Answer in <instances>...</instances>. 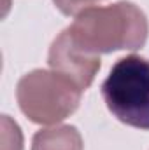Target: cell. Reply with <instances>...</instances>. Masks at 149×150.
Returning a JSON list of instances; mask_svg holds the SVG:
<instances>
[{
  "mask_svg": "<svg viewBox=\"0 0 149 150\" xmlns=\"http://www.w3.org/2000/svg\"><path fill=\"white\" fill-rule=\"evenodd\" d=\"M102 96L117 120L149 131V59L135 54L117 59L102 84Z\"/></svg>",
  "mask_w": 149,
  "mask_h": 150,
  "instance_id": "7a4b0ae2",
  "label": "cell"
},
{
  "mask_svg": "<svg viewBox=\"0 0 149 150\" xmlns=\"http://www.w3.org/2000/svg\"><path fill=\"white\" fill-rule=\"evenodd\" d=\"M2 150H23V133L9 115H2Z\"/></svg>",
  "mask_w": 149,
  "mask_h": 150,
  "instance_id": "8992f818",
  "label": "cell"
},
{
  "mask_svg": "<svg viewBox=\"0 0 149 150\" xmlns=\"http://www.w3.org/2000/svg\"><path fill=\"white\" fill-rule=\"evenodd\" d=\"M47 63L53 72L70 80L81 91L91 86L97 72L100 70V56L82 51L67 30H63L53 40Z\"/></svg>",
  "mask_w": 149,
  "mask_h": 150,
  "instance_id": "277c9868",
  "label": "cell"
},
{
  "mask_svg": "<svg viewBox=\"0 0 149 150\" xmlns=\"http://www.w3.org/2000/svg\"><path fill=\"white\" fill-rule=\"evenodd\" d=\"M54 5L58 7V11L65 16H77L81 11L93 7L97 2L100 0H53Z\"/></svg>",
  "mask_w": 149,
  "mask_h": 150,
  "instance_id": "52a82bcc",
  "label": "cell"
},
{
  "mask_svg": "<svg viewBox=\"0 0 149 150\" xmlns=\"http://www.w3.org/2000/svg\"><path fill=\"white\" fill-rule=\"evenodd\" d=\"M82 136L74 126L40 129L32 138V150H82Z\"/></svg>",
  "mask_w": 149,
  "mask_h": 150,
  "instance_id": "5b68a950",
  "label": "cell"
},
{
  "mask_svg": "<svg viewBox=\"0 0 149 150\" xmlns=\"http://www.w3.org/2000/svg\"><path fill=\"white\" fill-rule=\"evenodd\" d=\"M81 89L56 72L32 70L16 87L21 112L35 124H58L70 117L81 103Z\"/></svg>",
  "mask_w": 149,
  "mask_h": 150,
  "instance_id": "3957f363",
  "label": "cell"
},
{
  "mask_svg": "<svg viewBox=\"0 0 149 150\" xmlns=\"http://www.w3.org/2000/svg\"><path fill=\"white\" fill-rule=\"evenodd\" d=\"M75 44L90 54L140 49L149 33L146 14L132 2L88 7L67 28Z\"/></svg>",
  "mask_w": 149,
  "mask_h": 150,
  "instance_id": "6da1fadb",
  "label": "cell"
}]
</instances>
